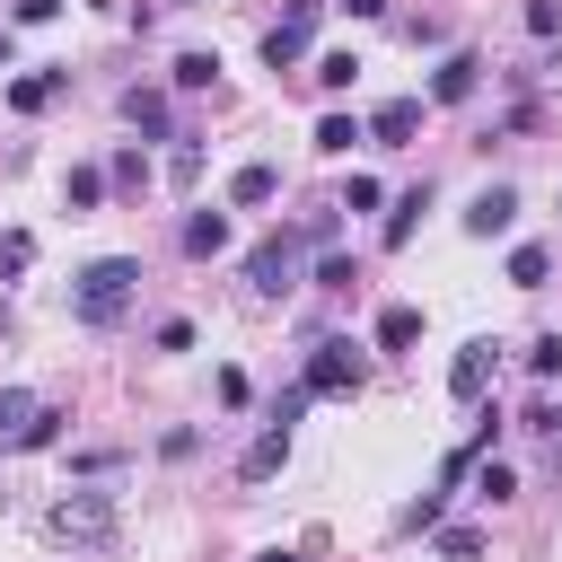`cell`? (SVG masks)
<instances>
[{
	"mask_svg": "<svg viewBox=\"0 0 562 562\" xmlns=\"http://www.w3.org/2000/svg\"><path fill=\"white\" fill-rule=\"evenodd\" d=\"M132 290H140V263H132V255H97V263L70 281V316H79V325H114V316L132 307Z\"/></svg>",
	"mask_w": 562,
	"mask_h": 562,
	"instance_id": "6da1fadb",
	"label": "cell"
},
{
	"mask_svg": "<svg viewBox=\"0 0 562 562\" xmlns=\"http://www.w3.org/2000/svg\"><path fill=\"white\" fill-rule=\"evenodd\" d=\"M53 439H61V413L35 386H0V448H53Z\"/></svg>",
	"mask_w": 562,
	"mask_h": 562,
	"instance_id": "7a4b0ae2",
	"label": "cell"
},
{
	"mask_svg": "<svg viewBox=\"0 0 562 562\" xmlns=\"http://www.w3.org/2000/svg\"><path fill=\"white\" fill-rule=\"evenodd\" d=\"M61 544H105L114 536V492H70V501H53V518H44Z\"/></svg>",
	"mask_w": 562,
	"mask_h": 562,
	"instance_id": "3957f363",
	"label": "cell"
},
{
	"mask_svg": "<svg viewBox=\"0 0 562 562\" xmlns=\"http://www.w3.org/2000/svg\"><path fill=\"white\" fill-rule=\"evenodd\" d=\"M316 9H325V0H290V9L263 26V61H272V70H290V61L316 44Z\"/></svg>",
	"mask_w": 562,
	"mask_h": 562,
	"instance_id": "277c9868",
	"label": "cell"
},
{
	"mask_svg": "<svg viewBox=\"0 0 562 562\" xmlns=\"http://www.w3.org/2000/svg\"><path fill=\"white\" fill-rule=\"evenodd\" d=\"M299 386H307V395H351V386H360V342H342V334H334V342H316Z\"/></svg>",
	"mask_w": 562,
	"mask_h": 562,
	"instance_id": "5b68a950",
	"label": "cell"
},
{
	"mask_svg": "<svg viewBox=\"0 0 562 562\" xmlns=\"http://www.w3.org/2000/svg\"><path fill=\"white\" fill-rule=\"evenodd\" d=\"M299 255H307V228H290V237H263V246L246 255V281H255V290H290V281H299Z\"/></svg>",
	"mask_w": 562,
	"mask_h": 562,
	"instance_id": "8992f818",
	"label": "cell"
},
{
	"mask_svg": "<svg viewBox=\"0 0 562 562\" xmlns=\"http://www.w3.org/2000/svg\"><path fill=\"white\" fill-rule=\"evenodd\" d=\"M474 88H483V61H474V53H448V61L430 70V97H422V105H465Z\"/></svg>",
	"mask_w": 562,
	"mask_h": 562,
	"instance_id": "52a82bcc",
	"label": "cell"
},
{
	"mask_svg": "<svg viewBox=\"0 0 562 562\" xmlns=\"http://www.w3.org/2000/svg\"><path fill=\"white\" fill-rule=\"evenodd\" d=\"M492 369H501V351H492V342H465V351L448 360V395H457V404H474V395L492 386Z\"/></svg>",
	"mask_w": 562,
	"mask_h": 562,
	"instance_id": "ba28073f",
	"label": "cell"
},
{
	"mask_svg": "<svg viewBox=\"0 0 562 562\" xmlns=\"http://www.w3.org/2000/svg\"><path fill=\"white\" fill-rule=\"evenodd\" d=\"M413 132H422V97H386V105L369 114V140H378V149H404Z\"/></svg>",
	"mask_w": 562,
	"mask_h": 562,
	"instance_id": "9c48e42d",
	"label": "cell"
},
{
	"mask_svg": "<svg viewBox=\"0 0 562 562\" xmlns=\"http://www.w3.org/2000/svg\"><path fill=\"white\" fill-rule=\"evenodd\" d=\"M509 220H518V193H509V184H483V193L465 202V228H474V237H501Z\"/></svg>",
	"mask_w": 562,
	"mask_h": 562,
	"instance_id": "30bf717a",
	"label": "cell"
},
{
	"mask_svg": "<svg viewBox=\"0 0 562 562\" xmlns=\"http://www.w3.org/2000/svg\"><path fill=\"white\" fill-rule=\"evenodd\" d=\"M272 193H281V167H272V158H246V167L228 176V202H237V211H255V202H272Z\"/></svg>",
	"mask_w": 562,
	"mask_h": 562,
	"instance_id": "8fae6325",
	"label": "cell"
},
{
	"mask_svg": "<svg viewBox=\"0 0 562 562\" xmlns=\"http://www.w3.org/2000/svg\"><path fill=\"white\" fill-rule=\"evenodd\" d=\"M281 465H290V430H263V439L237 457V483H272Z\"/></svg>",
	"mask_w": 562,
	"mask_h": 562,
	"instance_id": "7c38bea8",
	"label": "cell"
},
{
	"mask_svg": "<svg viewBox=\"0 0 562 562\" xmlns=\"http://www.w3.org/2000/svg\"><path fill=\"white\" fill-rule=\"evenodd\" d=\"M422 211H430V184L395 193V211H386V228H378V237H386V255H404V246H413V220H422Z\"/></svg>",
	"mask_w": 562,
	"mask_h": 562,
	"instance_id": "4fadbf2b",
	"label": "cell"
},
{
	"mask_svg": "<svg viewBox=\"0 0 562 562\" xmlns=\"http://www.w3.org/2000/svg\"><path fill=\"white\" fill-rule=\"evenodd\" d=\"M61 79H70V70H26V79H9V105H18V114H44V105L61 97Z\"/></svg>",
	"mask_w": 562,
	"mask_h": 562,
	"instance_id": "5bb4252c",
	"label": "cell"
},
{
	"mask_svg": "<svg viewBox=\"0 0 562 562\" xmlns=\"http://www.w3.org/2000/svg\"><path fill=\"white\" fill-rule=\"evenodd\" d=\"M184 255H193V263L228 255V220H220V211H193V220H184Z\"/></svg>",
	"mask_w": 562,
	"mask_h": 562,
	"instance_id": "9a60e30c",
	"label": "cell"
},
{
	"mask_svg": "<svg viewBox=\"0 0 562 562\" xmlns=\"http://www.w3.org/2000/svg\"><path fill=\"white\" fill-rule=\"evenodd\" d=\"M422 342V307H386L378 316V351H413Z\"/></svg>",
	"mask_w": 562,
	"mask_h": 562,
	"instance_id": "2e32d148",
	"label": "cell"
},
{
	"mask_svg": "<svg viewBox=\"0 0 562 562\" xmlns=\"http://www.w3.org/2000/svg\"><path fill=\"white\" fill-rule=\"evenodd\" d=\"M123 114H132L140 132H158V140H167V97H158V88H132V97H123Z\"/></svg>",
	"mask_w": 562,
	"mask_h": 562,
	"instance_id": "e0dca14e",
	"label": "cell"
},
{
	"mask_svg": "<svg viewBox=\"0 0 562 562\" xmlns=\"http://www.w3.org/2000/svg\"><path fill=\"white\" fill-rule=\"evenodd\" d=\"M61 202H70V211H97V202H105V176H97V167H70V176H61Z\"/></svg>",
	"mask_w": 562,
	"mask_h": 562,
	"instance_id": "ac0fdd59",
	"label": "cell"
},
{
	"mask_svg": "<svg viewBox=\"0 0 562 562\" xmlns=\"http://www.w3.org/2000/svg\"><path fill=\"white\" fill-rule=\"evenodd\" d=\"M544 272H553L544 246H509V281H518V290H544Z\"/></svg>",
	"mask_w": 562,
	"mask_h": 562,
	"instance_id": "d6986e66",
	"label": "cell"
},
{
	"mask_svg": "<svg viewBox=\"0 0 562 562\" xmlns=\"http://www.w3.org/2000/svg\"><path fill=\"white\" fill-rule=\"evenodd\" d=\"M220 79V53H176V88L193 97V88H211Z\"/></svg>",
	"mask_w": 562,
	"mask_h": 562,
	"instance_id": "ffe728a7",
	"label": "cell"
},
{
	"mask_svg": "<svg viewBox=\"0 0 562 562\" xmlns=\"http://www.w3.org/2000/svg\"><path fill=\"white\" fill-rule=\"evenodd\" d=\"M351 79H360V53H316V88H334V97H342Z\"/></svg>",
	"mask_w": 562,
	"mask_h": 562,
	"instance_id": "44dd1931",
	"label": "cell"
},
{
	"mask_svg": "<svg viewBox=\"0 0 562 562\" xmlns=\"http://www.w3.org/2000/svg\"><path fill=\"white\" fill-rule=\"evenodd\" d=\"M351 140H369V132H360L351 114H325V123H316V149H325V158H342Z\"/></svg>",
	"mask_w": 562,
	"mask_h": 562,
	"instance_id": "7402d4cb",
	"label": "cell"
},
{
	"mask_svg": "<svg viewBox=\"0 0 562 562\" xmlns=\"http://www.w3.org/2000/svg\"><path fill=\"white\" fill-rule=\"evenodd\" d=\"M474 492H483V501H509V492H518V474H509L501 457H483V465H474Z\"/></svg>",
	"mask_w": 562,
	"mask_h": 562,
	"instance_id": "603a6c76",
	"label": "cell"
},
{
	"mask_svg": "<svg viewBox=\"0 0 562 562\" xmlns=\"http://www.w3.org/2000/svg\"><path fill=\"white\" fill-rule=\"evenodd\" d=\"M527 369H536V378H562V334H536V342H527Z\"/></svg>",
	"mask_w": 562,
	"mask_h": 562,
	"instance_id": "cb8c5ba5",
	"label": "cell"
},
{
	"mask_svg": "<svg viewBox=\"0 0 562 562\" xmlns=\"http://www.w3.org/2000/svg\"><path fill=\"white\" fill-rule=\"evenodd\" d=\"M351 281H360L351 255H325V263H316V290H351Z\"/></svg>",
	"mask_w": 562,
	"mask_h": 562,
	"instance_id": "d4e9b609",
	"label": "cell"
},
{
	"mask_svg": "<svg viewBox=\"0 0 562 562\" xmlns=\"http://www.w3.org/2000/svg\"><path fill=\"white\" fill-rule=\"evenodd\" d=\"M439 553H448V562H465V553H483V527H439Z\"/></svg>",
	"mask_w": 562,
	"mask_h": 562,
	"instance_id": "484cf974",
	"label": "cell"
},
{
	"mask_svg": "<svg viewBox=\"0 0 562 562\" xmlns=\"http://www.w3.org/2000/svg\"><path fill=\"white\" fill-rule=\"evenodd\" d=\"M527 35L553 44V35H562V0H527Z\"/></svg>",
	"mask_w": 562,
	"mask_h": 562,
	"instance_id": "4316f807",
	"label": "cell"
},
{
	"mask_svg": "<svg viewBox=\"0 0 562 562\" xmlns=\"http://www.w3.org/2000/svg\"><path fill=\"white\" fill-rule=\"evenodd\" d=\"M26 263H35V237L9 228V237H0V272H26Z\"/></svg>",
	"mask_w": 562,
	"mask_h": 562,
	"instance_id": "83f0119b",
	"label": "cell"
},
{
	"mask_svg": "<svg viewBox=\"0 0 562 562\" xmlns=\"http://www.w3.org/2000/svg\"><path fill=\"white\" fill-rule=\"evenodd\" d=\"M378 202H386L378 176H351V184H342V211H378Z\"/></svg>",
	"mask_w": 562,
	"mask_h": 562,
	"instance_id": "f1b7e54d",
	"label": "cell"
},
{
	"mask_svg": "<svg viewBox=\"0 0 562 562\" xmlns=\"http://www.w3.org/2000/svg\"><path fill=\"white\" fill-rule=\"evenodd\" d=\"M299 413H307V386H281V395H272V430H290Z\"/></svg>",
	"mask_w": 562,
	"mask_h": 562,
	"instance_id": "f546056e",
	"label": "cell"
},
{
	"mask_svg": "<svg viewBox=\"0 0 562 562\" xmlns=\"http://www.w3.org/2000/svg\"><path fill=\"white\" fill-rule=\"evenodd\" d=\"M9 18L18 26H44V18H61V0H9Z\"/></svg>",
	"mask_w": 562,
	"mask_h": 562,
	"instance_id": "4dcf8cb0",
	"label": "cell"
},
{
	"mask_svg": "<svg viewBox=\"0 0 562 562\" xmlns=\"http://www.w3.org/2000/svg\"><path fill=\"white\" fill-rule=\"evenodd\" d=\"M342 9H351V18H386V0H342Z\"/></svg>",
	"mask_w": 562,
	"mask_h": 562,
	"instance_id": "1f68e13d",
	"label": "cell"
},
{
	"mask_svg": "<svg viewBox=\"0 0 562 562\" xmlns=\"http://www.w3.org/2000/svg\"><path fill=\"white\" fill-rule=\"evenodd\" d=\"M255 562H299V553H255Z\"/></svg>",
	"mask_w": 562,
	"mask_h": 562,
	"instance_id": "d6a6232c",
	"label": "cell"
},
{
	"mask_svg": "<svg viewBox=\"0 0 562 562\" xmlns=\"http://www.w3.org/2000/svg\"><path fill=\"white\" fill-rule=\"evenodd\" d=\"M176 9H193V0H176Z\"/></svg>",
	"mask_w": 562,
	"mask_h": 562,
	"instance_id": "836d02e7",
	"label": "cell"
}]
</instances>
